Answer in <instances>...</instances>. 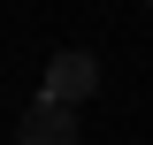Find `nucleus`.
I'll use <instances>...</instances> for the list:
<instances>
[{
  "mask_svg": "<svg viewBox=\"0 0 153 145\" xmlns=\"http://www.w3.org/2000/svg\"><path fill=\"white\" fill-rule=\"evenodd\" d=\"M92 92H100V61L92 54H54V61H46V92H38V99L76 107V99H92Z\"/></svg>",
  "mask_w": 153,
  "mask_h": 145,
  "instance_id": "nucleus-1",
  "label": "nucleus"
},
{
  "mask_svg": "<svg viewBox=\"0 0 153 145\" xmlns=\"http://www.w3.org/2000/svg\"><path fill=\"white\" fill-rule=\"evenodd\" d=\"M16 145H76V115L54 99H31V115L16 122Z\"/></svg>",
  "mask_w": 153,
  "mask_h": 145,
  "instance_id": "nucleus-2",
  "label": "nucleus"
}]
</instances>
